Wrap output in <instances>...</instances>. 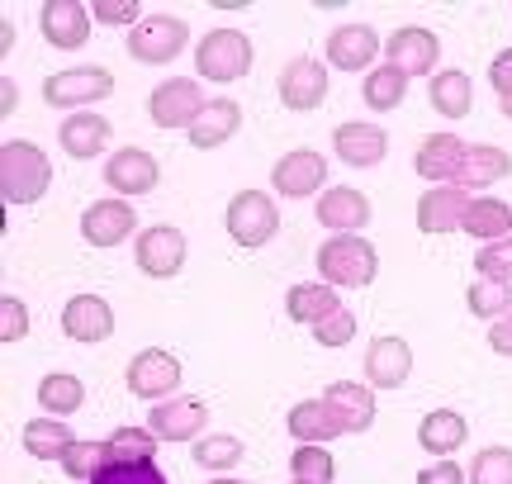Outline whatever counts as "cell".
Masks as SVG:
<instances>
[{
    "mask_svg": "<svg viewBox=\"0 0 512 484\" xmlns=\"http://www.w3.org/2000/svg\"><path fill=\"white\" fill-rule=\"evenodd\" d=\"M48 186H53L48 152L29 143V138H10L0 148V195H5V205H34V200H43Z\"/></svg>",
    "mask_w": 512,
    "mask_h": 484,
    "instance_id": "cell-1",
    "label": "cell"
},
{
    "mask_svg": "<svg viewBox=\"0 0 512 484\" xmlns=\"http://www.w3.org/2000/svg\"><path fill=\"white\" fill-rule=\"evenodd\" d=\"M318 276L332 290H366L380 276V252H375V242L356 238V233L328 238L318 247Z\"/></svg>",
    "mask_w": 512,
    "mask_h": 484,
    "instance_id": "cell-2",
    "label": "cell"
},
{
    "mask_svg": "<svg viewBox=\"0 0 512 484\" xmlns=\"http://www.w3.org/2000/svg\"><path fill=\"white\" fill-rule=\"evenodd\" d=\"M195 72H200V81H214V86L242 81L252 72V38L238 29H209L195 43Z\"/></svg>",
    "mask_w": 512,
    "mask_h": 484,
    "instance_id": "cell-3",
    "label": "cell"
},
{
    "mask_svg": "<svg viewBox=\"0 0 512 484\" xmlns=\"http://www.w3.org/2000/svg\"><path fill=\"white\" fill-rule=\"evenodd\" d=\"M190 48V24L181 15H143L138 29H128V57L143 67H166Z\"/></svg>",
    "mask_w": 512,
    "mask_h": 484,
    "instance_id": "cell-4",
    "label": "cell"
},
{
    "mask_svg": "<svg viewBox=\"0 0 512 484\" xmlns=\"http://www.w3.org/2000/svg\"><path fill=\"white\" fill-rule=\"evenodd\" d=\"M223 224H228V238L256 252V247H266V242L280 233V209L266 190H238L233 200H228V214H223Z\"/></svg>",
    "mask_w": 512,
    "mask_h": 484,
    "instance_id": "cell-5",
    "label": "cell"
},
{
    "mask_svg": "<svg viewBox=\"0 0 512 484\" xmlns=\"http://www.w3.org/2000/svg\"><path fill=\"white\" fill-rule=\"evenodd\" d=\"M110 95H114V76L105 67H67V72H53L43 81V105L72 114H81L86 105H100Z\"/></svg>",
    "mask_w": 512,
    "mask_h": 484,
    "instance_id": "cell-6",
    "label": "cell"
},
{
    "mask_svg": "<svg viewBox=\"0 0 512 484\" xmlns=\"http://www.w3.org/2000/svg\"><path fill=\"white\" fill-rule=\"evenodd\" d=\"M204 105L209 100H204V86L195 76H171V81H162L157 91L147 95V114H152L157 129H195Z\"/></svg>",
    "mask_w": 512,
    "mask_h": 484,
    "instance_id": "cell-7",
    "label": "cell"
},
{
    "mask_svg": "<svg viewBox=\"0 0 512 484\" xmlns=\"http://www.w3.org/2000/svg\"><path fill=\"white\" fill-rule=\"evenodd\" d=\"M181 361L171 352H162V347H147V352H138L133 361H128V394H138V399H147V404H166L171 394L181 390Z\"/></svg>",
    "mask_w": 512,
    "mask_h": 484,
    "instance_id": "cell-8",
    "label": "cell"
},
{
    "mask_svg": "<svg viewBox=\"0 0 512 484\" xmlns=\"http://www.w3.org/2000/svg\"><path fill=\"white\" fill-rule=\"evenodd\" d=\"M275 91H280V105L294 114H313L323 100H328V62H318V57H290L285 62V72L275 81Z\"/></svg>",
    "mask_w": 512,
    "mask_h": 484,
    "instance_id": "cell-9",
    "label": "cell"
},
{
    "mask_svg": "<svg viewBox=\"0 0 512 484\" xmlns=\"http://www.w3.org/2000/svg\"><path fill=\"white\" fill-rule=\"evenodd\" d=\"M133 261H138V271H143V276H152V280L181 276V266H185V233L176 224L143 228V233L133 238Z\"/></svg>",
    "mask_w": 512,
    "mask_h": 484,
    "instance_id": "cell-10",
    "label": "cell"
},
{
    "mask_svg": "<svg viewBox=\"0 0 512 484\" xmlns=\"http://www.w3.org/2000/svg\"><path fill=\"white\" fill-rule=\"evenodd\" d=\"M384 62H394L408 81L413 76H437V62H441V38L422 24H403L394 34L384 38Z\"/></svg>",
    "mask_w": 512,
    "mask_h": 484,
    "instance_id": "cell-11",
    "label": "cell"
},
{
    "mask_svg": "<svg viewBox=\"0 0 512 484\" xmlns=\"http://www.w3.org/2000/svg\"><path fill=\"white\" fill-rule=\"evenodd\" d=\"M157 442H200L209 437V404L204 399H166V404H152L143 423Z\"/></svg>",
    "mask_w": 512,
    "mask_h": 484,
    "instance_id": "cell-12",
    "label": "cell"
},
{
    "mask_svg": "<svg viewBox=\"0 0 512 484\" xmlns=\"http://www.w3.org/2000/svg\"><path fill=\"white\" fill-rule=\"evenodd\" d=\"M271 186H275V195H285V200H309V195H318V190L328 186L323 152H313V148L285 152L271 171Z\"/></svg>",
    "mask_w": 512,
    "mask_h": 484,
    "instance_id": "cell-13",
    "label": "cell"
},
{
    "mask_svg": "<svg viewBox=\"0 0 512 484\" xmlns=\"http://www.w3.org/2000/svg\"><path fill=\"white\" fill-rule=\"evenodd\" d=\"M91 24H95L91 5H81V0H43V10H38V29H43V38L53 43L57 53L86 48Z\"/></svg>",
    "mask_w": 512,
    "mask_h": 484,
    "instance_id": "cell-14",
    "label": "cell"
},
{
    "mask_svg": "<svg viewBox=\"0 0 512 484\" xmlns=\"http://www.w3.org/2000/svg\"><path fill=\"white\" fill-rule=\"evenodd\" d=\"M162 181V167L147 148H119L105 162V186L119 195V200H138V195H152Z\"/></svg>",
    "mask_w": 512,
    "mask_h": 484,
    "instance_id": "cell-15",
    "label": "cell"
},
{
    "mask_svg": "<svg viewBox=\"0 0 512 484\" xmlns=\"http://www.w3.org/2000/svg\"><path fill=\"white\" fill-rule=\"evenodd\" d=\"M138 233V209L128 205V200H95L86 214H81V238L91 242V247H119L124 238H133Z\"/></svg>",
    "mask_w": 512,
    "mask_h": 484,
    "instance_id": "cell-16",
    "label": "cell"
},
{
    "mask_svg": "<svg viewBox=\"0 0 512 484\" xmlns=\"http://www.w3.org/2000/svg\"><path fill=\"white\" fill-rule=\"evenodd\" d=\"M384 53L380 34L370 24H342L328 34V67L337 72H375V57Z\"/></svg>",
    "mask_w": 512,
    "mask_h": 484,
    "instance_id": "cell-17",
    "label": "cell"
},
{
    "mask_svg": "<svg viewBox=\"0 0 512 484\" xmlns=\"http://www.w3.org/2000/svg\"><path fill=\"white\" fill-rule=\"evenodd\" d=\"M62 333L81 342V347H95L114 333V309L105 295H72L62 304Z\"/></svg>",
    "mask_w": 512,
    "mask_h": 484,
    "instance_id": "cell-18",
    "label": "cell"
},
{
    "mask_svg": "<svg viewBox=\"0 0 512 484\" xmlns=\"http://www.w3.org/2000/svg\"><path fill=\"white\" fill-rule=\"evenodd\" d=\"M313 214H318V224L328 228V233L342 238V233H361L370 224V200H366V190H356V186H328L318 195Z\"/></svg>",
    "mask_w": 512,
    "mask_h": 484,
    "instance_id": "cell-19",
    "label": "cell"
},
{
    "mask_svg": "<svg viewBox=\"0 0 512 484\" xmlns=\"http://www.w3.org/2000/svg\"><path fill=\"white\" fill-rule=\"evenodd\" d=\"M413 375V347L394 333H380L366 352V385L370 390H399Z\"/></svg>",
    "mask_w": 512,
    "mask_h": 484,
    "instance_id": "cell-20",
    "label": "cell"
},
{
    "mask_svg": "<svg viewBox=\"0 0 512 484\" xmlns=\"http://www.w3.org/2000/svg\"><path fill=\"white\" fill-rule=\"evenodd\" d=\"M332 152L347 167H375V162H384V152H389V133L380 124H366V119H347V124L332 129Z\"/></svg>",
    "mask_w": 512,
    "mask_h": 484,
    "instance_id": "cell-21",
    "label": "cell"
},
{
    "mask_svg": "<svg viewBox=\"0 0 512 484\" xmlns=\"http://www.w3.org/2000/svg\"><path fill=\"white\" fill-rule=\"evenodd\" d=\"M465 209H470V190L460 186H432L418 200V228L427 238H446L465 224Z\"/></svg>",
    "mask_w": 512,
    "mask_h": 484,
    "instance_id": "cell-22",
    "label": "cell"
},
{
    "mask_svg": "<svg viewBox=\"0 0 512 484\" xmlns=\"http://www.w3.org/2000/svg\"><path fill=\"white\" fill-rule=\"evenodd\" d=\"M110 119L95 110H81V114H67L62 124H57V143H62V152L67 157H76V162H91V157H100V152L110 148Z\"/></svg>",
    "mask_w": 512,
    "mask_h": 484,
    "instance_id": "cell-23",
    "label": "cell"
},
{
    "mask_svg": "<svg viewBox=\"0 0 512 484\" xmlns=\"http://www.w3.org/2000/svg\"><path fill=\"white\" fill-rule=\"evenodd\" d=\"M290 437L299 447H328L337 437H347V423L337 418L328 399H304L290 409Z\"/></svg>",
    "mask_w": 512,
    "mask_h": 484,
    "instance_id": "cell-24",
    "label": "cell"
},
{
    "mask_svg": "<svg viewBox=\"0 0 512 484\" xmlns=\"http://www.w3.org/2000/svg\"><path fill=\"white\" fill-rule=\"evenodd\" d=\"M465 148H470V143H460L456 133H432V138H422L413 167H418L422 181H432V186H451V181H456V171H460V162H465Z\"/></svg>",
    "mask_w": 512,
    "mask_h": 484,
    "instance_id": "cell-25",
    "label": "cell"
},
{
    "mask_svg": "<svg viewBox=\"0 0 512 484\" xmlns=\"http://www.w3.org/2000/svg\"><path fill=\"white\" fill-rule=\"evenodd\" d=\"M238 129H242V105H238V100H228V95H214V100L200 110L195 129H190V148H195V152H214V148H223V143H228Z\"/></svg>",
    "mask_w": 512,
    "mask_h": 484,
    "instance_id": "cell-26",
    "label": "cell"
},
{
    "mask_svg": "<svg viewBox=\"0 0 512 484\" xmlns=\"http://www.w3.org/2000/svg\"><path fill=\"white\" fill-rule=\"evenodd\" d=\"M503 176H512V157L498 143H470L465 148V162H460V171H456V181L451 186H460V190H489V186H498Z\"/></svg>",
    "mask_w": 512,
    "mask_h": 484,
    "instance_id": "cell-27",
    "label": "cell"
},
{
    "mask_svg": "<svg viewBox=\"0 0 512 484\" xmlns=\"http://www.w3.org/2000/svg\"><path fill=\"white\" fill-rule=\"evenodd\" d=\"M470 442V423H465V413L456 409H432L422 418L418 428V447L427 456H437V461H451V451H460Z\"/></svg>",
    "mask_w": 512,
    "mask_h": 484,
    "instance_id": "cell-28",
    "label": "cell"
},
{
    "mask_svg": "<svg viewBox=\"0 0 512 484\" xmlns=\"http://www.w3.org/2000/svg\"><path fill=\"white\" fill-rule=\"evenodd\" d=\"M285 314L294 323H304V328H318L323 318L342 314V295L323 285V280H304V285H290V295H285Z\"/></svg>",
    "mask_w": 512,
    "mask_h": 484,
    "instance_id": "cell-29",
    "label": "cell"
},
{
    "mask_svg": "<svg viewBox=\"0 0 512 484\" xmlns=\"http://www.w3.org/2000/svg\"><path fill=\"white\" fill-rule=\"evenodd\" d=\"M323 399L337 409V418L347 423V432H366L370 423H375V390H370V385H356V380H332Z\"/></svg>",
    "mask_w": 512,
    "mask_h": 484,
    "instance_id": "cell-30",
    "label": "cell"
},
{
    "mask_svg": "<svg viewBox=\"0 0 512 484\" xmlns=\"http://www.w3.org/2000/svg\"><path fill=\"white\" fill-rule=\"evenodd\" d=\"M19 442H24L29 456H38V461H57V466H62V456L76 447L72 428H67L62 418H34V423H24Z\"/></svg>",
    "mask_w": 512,
    "mask_h": 484,
    "instance_id": "cell-31",
    "label": "cell"
},
{
    "mask_svg": "<svg viewBox=\"0 0 512 484\" xmlns=\"http://www.w3.org/2000/svg\"><path fill=\"white\" fill-rule=\"evenodd\" d=\"M427 95H432V110L441 114V119H465V114L475 110V86H470V76L460 72H437L432 76V86H427Z\"/></svg>",
    "mask_w": 512,
    "mask_h": 484,
    "instance_id": "cell-32",
    "label": "cell"
},
{
    "mask_svg": "<svg viewBox=\"0 0 512 484\" xmlns=\"http://www.w3.org/2000/svg\"><path fill=\"white\" fill-rule=\"evenodd\" d=\"M38 404L48 418H67L86 404V385H81V375H67V371H53L38 380Z\"/></svg>",
    "mask_w": 512,
    "mask_h": 484,
    "instance_id": "cell-33",
    "label": "cell"
},
{
    "mask_svg": "<svg viewBox=\"0 0 512 484\" xmlns=\"http://www.w3.org/2000/svg\"><path fill=\"white\" fill-rule=\"evenodd\" d=\"M460 228H465L470 238H484V247H489V242H503L512 233V205H503V200H470Z\"/></svg>",
    "mask_w": 512,
    "mask_h": 484,
    "instance_id": "cell-34",
    "label": "cell"
},
{
    "mask_svg": "<svg viewBox=\"0 0 512 484\" xmlns=\"http://www.w3.org/2000/svg\"><path fill=\"white\" fill-rule=\"evenodd\" d=\"M361 95H366V105L370 110H380V114H389V110H399L403 105V95H408V76L394 67V62H380L375 72L366 76V86H361Z\"/></svg>",
    "mask_w": 512,
    "mask_h": 484,
    "instance_id": "cell-35",
    "label": "cell"
},
{
    "mask_svg": "<svg viewBox=\"0 0 512 484\" xmlns=\"http://www.w3.org/2000/svg\"><path fill=\"white\" fill-rule=\"evenodd\" d=\"M114 466V451L110 442H76L67 456H62V475L67 480H95L100 470Z\"/></svg>",
    "mask_w": 512,
    "mask_h": 484,
    "instance_id": "cell-36",
    "label": "cell"
},
{
    "mask_svg": "<svg viewBox=\"0 0 512 484\" xmlns=\"http://www.w3.org/2000/svg\"><path fill=\"white\" fill-rule=\"evenodd\" d=\"M465 304H470V314H475V318L498 323V318L512 314V285H498V280H475V285L465 290Z\"/></svg>",
    "mask_w": 512,
    "mask_h": 484,
    "instance_id": "cell-37",
    "label": "cell"
},
{
    "mask_svg": "<svg viewBox=\"0 0 512 484\" xmlns=\"http://www.w3.org/2000/svg\"><path fill=\"white\" fill-rule=\"evenodd\" d=\"M290 475L294 484H332L337 480V461L328 456V447H294Z\"/></svg>",
    "mask_w": 512,
    "mask_h": 484,
    "instance_id": "cell-38",
    "label": "cell"
},
{
    "mask_svg": "<svg viewBox=\"0 0 512 484\" xmlns=\"http://www.w3.org/2000/svg\"><path fill=\"white\" fill-rule=\"evenodd\" d=\"M242 461V442L238 437H228V432H209V437H200L195 442V466L204 470H233Z\"/></svg>",
    "mask_w": 512,
    "mask_h": 484,
    "instance_id": "cell-39",
    "label": "cell"
},
{
    "mask_svg": "<svg viewBox=\"0 0 512 484\" xmlns=\"http://www.w3.org/2000/svg\"><path fill=\"white\" fill-rule=\"evenodd\" d=\"M470 484H512V447H479L470 461Z\"/></svg>",
    "mask_w": 512,
    "mask_h": 484,
    "instance_id": "cell-40",
    "label": "cell"
},
{
    "mask_svg": "<svg viewBox=\"0 0 512 484\" xmlns=\"http://www.w3.org/2000/svg\"><path fill=\"white\" fill-rule=\"evenodd\" d=\"M105 442H110L114 461H152L157 456V437L147 428H114Z\"/></svg>",
    "mask_w": 512,
    "mask_h": 484,
    "instance_id": "cell-41",
    "label": "cell"
},
{
    "mask_svg": "<svg viewBox=\"0 0 512 484\" xmlns=\"http://www.w3.org/2000/svg\"><path fill=\"white\" fill-rule=\"evenodd\" d=\"M475 271H479V280H498V285H512V238L479 247V252H475Z\"/></svg>",
    "mask_w": 512,
    "mask_h": 484,
    "instance_id": "cell-42",
    "label": "cell"
},
{
    "mask_svg": "<svg viewBox=\"0 0 512 484\" xmlns=\"http://www.w3.org/2000/svg\"><path fill=\"white\" fill-rule=\"evenodd\" d=\"M91 484H171L152 461H114L110 470H100Z\"/></svg>",
    "mask_w": 512,
    "mask_h": 484,
    "instance_id": "cell-43",
    "label": "cell"
},
{
    "mask_svg": "<svg viewBox=\"0 0 512 484\" xmlns=\"http://www.w3.org/2000/svg\"><path fill=\"white\" fill-rule=\"evenodd\" d=\"M29 337V304L19 295H5L0 299V342L5 347H15V342H24Z\"/></svg>",
    "mask_w": 512,
    "mask_h": 484,
    "instance_id": "cell-44",
    "label": "cell"
},
{
    "mask_svg": "<svg viewBox=\"0 0 512 484\" xmlns=\"http://www.w3.org/2000/svg\"><path fill=\"white\" fill-rule=\"evenodd\" d=\"M143 5L138 0H91V19L95 24H110V29H138L143 24V15H138Z\"/></svg>",
    "mask_w": 512,
    "mask_h": 484,
    "instance_id": "cell-45",
    "label": "cell"
},
{
    "mask_svg": "<svg viewBox=\"0 0 512 484\" xmlns=\"http://www.w3.org/2000/svg\"><path fill=\"white\" fill-rule=\"evenodd\" d=\"M313 337H318V347H328V352H337V347H347L351 337H356V314H332V318H323L318 328H313Z\"/></svg>",
    "mask_w": 512,
    "mask_h": 484,
    "instance_id": "cell-46",
    "label": "cell"
},
{
    "mask_svg": "<svg viewBox=\"0 0 512 484\" xmlns=\"http://www.w3.org/2000/svg\"><path fill=\"white\" fill-rule=\"evenodd\" d=\"M418 484H470V470H460L456 461H437L418 470Z\"/></svg>",
    "mask_w": 512,
    "mask_h": 484,
    "instance_id": "cell-47",
    "label": "cell"
},
{
    "mask_svg": "<svg viewBox=\"0 0 512 484\" xmlns=\"http://www.w3.org/2000/svg\"><path fill=\"white\" fill-rule=\"evenodd\" d=\"M489 81H494L498 100H503V95H512V48H503V53L489 62Z\"/></svg>",
    "mask_w": 512,
    "mask_h": 484,
    "instance_id": "cell-48",
    "label": "cell"
},
{
    "mask_svg": "<svg viewBox=\"0 0 512 484\" xmlns=\"http://www.w3.org/2000/svg\"><path fill=\"white\" fill-rule=\"evenodd\" d=\"M489 347H494L498 356H512V314L489 323Z\"/></svg>",
    "mask_w": 512,
    "mask_h": 484,
    "instance_id": "cell-49",
    "label": "cell"
},
{
    "mask_svg": "<svg viewBox=\"0 0 512 484\" xmlns=\"http://www.w3.org/2000/svg\"><path fill=\"white\" fill-rule=\"evenodd\" d=\"M15 105H19V86L5 76V81H0V114H15Z\"/></svg>",
    "mask_w": 512,
    "mask_h": 484,
    "instance_id": "cell-50",
    "label": "cell"
},
{
    "mask_svg": "<svg viewBox=\"0 0 512 484\" xmlns=\"http://www.w3.org/2000/svg\"><path fill=\"white\" fill-rule=\"evenodd\" d=\"M15 53V24L10 19H0V57Z\"/></svg>",
    "mask_w": 512,
    "mask_h": 484,
    "instance_id": "cell-51",
    "label": "cell"
},
{
    "mask_svg": "<svg viewBox=\"0 0 512 484\" xmlns=\"http://www.w3.org/2000/svg\"><path fill=\"white\" fill-rule=\"evenodd\" d=\"M498 110H503V114L512 119V95H503V100H498Z\"/></svg>",
    "mask_w": 512,
    "mask_h": 484,
    "instance_id": "cell-52",
    "label": "cell"
},
{
    "mask_svg": "<svg viewBox=\"0 0 512 484\" xmlns=\"http://www.w3.org/2000/svg\"><path fill=\"white\" fill-rule=\"evenodd\" d=\"M209 484H247V480H209Z\"/></svg>",
    "mask_w": 512,
    "mask_h": 484,
    "instance_id": "cell-53",
    "label": "cell"
}]
</instances>
